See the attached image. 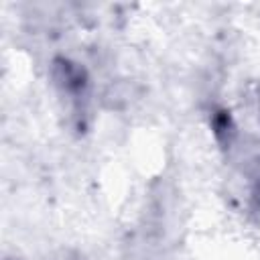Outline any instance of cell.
Returning <instances> with one entry per match:
<instances>
[{
  "label": "cell",
  "instance_id": "obj_1",
  "mask_svg": "<svg viewBox=\"0 0 260 260\" xmlns=\"http://www.w3.org/2000/svg\"><path fill=\"white\" fill-rule=\"evenodd\" d=\"M49 75L55 91L79 122V128H85L83 118L87 116L91 98V77L87 69L67 55H57L49 65Z\"/></svg>",
  "mask_w": 260,
  "mask_h": 260
},
{
  "label": "cell",
  "instance_id": "obj_2",
  "mask_svg": "<svg viewBox=\"0 0 260 260\" xmlns=\"http://www.w3.org/2000/svg\"><path fill=\"white\" fill-rule=\"evenodd\" d=\"M209 124H211V130H213V136H215L217 144L221 148H230L236 134H238V128H236V122H234L232 114L225 108H215L211 112Z\"/></svg>",
  "mask_w": 260,
  "mask_h": 260
},
{
  "label": "cell",
  "instance_id": "obj_3",
  "mask_svg": "<svg viewBox=\"0 0 260 260\" xmlns=\"http://www.w3.org/2000/svg\"><path fill=\"white\" fill-rule=\"evenodd\" d=\"M252 205L260 211V177H258V181H256V185L252 189Z\"/></svg>",
  "mask_w": 260,
  "mask_h": 260
},
{
  "label": "cell",
  "instance_id": "obj_4",
  "mask_svg": "<svg viewBox=\"0 0 260 260\" xmlns=\"http://www.w3.org/2000/svg\"><path fill=\"white\" fill-rule=\"evenodd\" d=\"M57 260H83L79 254H75V252H63Z\"/></svg>",
  "mask_w": 260,
  "mask_h": 260
},
{
  "label": "cell",
  "instance_id": "obj_5",
  "mask_svg": "<svg viewBox=\"0 0 260 260\" xmlns=\"http://www.w3.org/2000/svg\"><path fill=\"white\" fill-rule=\"evenodd\" d=\"M258 112H260V87H258Z\"/></svg>",
  "mask_w": 260,
  "mask_h": 260
},
{
  "label": "cell",
  "instance_id": "obj_6",
  "mask_svg": "<svg viewBox=\"0 0 260 260\" xmlns=\"http://www.w3.org/2000/svg\"><path fill=\"white\" fill-rule=\"evenodd\" d=\"M6 260H18V258H6Z\"/></svg>",
  "mask_w": 260,
  "mask_h": 260
}]
</instances>
